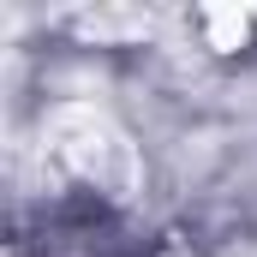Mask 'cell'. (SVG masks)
Returning a JSON list of instances; mask_svg holds the SVG:
<instances>
[{"label":"cell","instance_id":"7a4b0ae2","mask_svg":"<svg viewBox=\"0 0 257 257\" xmlns=\"http://www.w3.org/2000/svg\"><path fill=\"white\" fill-rule=\"evenodd\" d=\"M203 24H209V42L215 48H239V36H245V12H203Z\"/></svg>","mask_w":257,"mask_h":257},{"label":"cell","instance_id":"6da1fadb","mask_svg":"<svg viewBox=\"0 0 257 257\" xmlns=\"http://www.w3.org/2000/svg\"><path fill=\"white\" fill-rule=\"evenodd\" d=\"M42 162H54L60 174L96 186L102 197H126L138 186V150L126 144V132L114 126L102 108L90 102H66L48 114L42 126Z\"/></svg>","mask_w":257,"mask_h":257}]
</instances>
